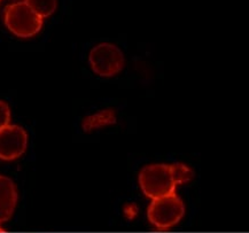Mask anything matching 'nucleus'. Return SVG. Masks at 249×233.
I'll use <instances>...</instances> for the list:
<instances>
[{"label": "nucleus", "mask_w": 249, "mask_h": 233, "mask_svg": "<svg viewBox=\"0 0 249 233\" xmlns=\"http://www.w3.org/2000/svg\"><path fill=\"white\" fill-rule=\"evenodd\" d=\"M25 4L41 18H44L55 12L57 0H25Z\"/></svg>", "instance_id": "obj_7"}, {"label": "nucleus", "mask_w": 249, "mask_h": 233, "mask_svg": "<svg viewBox=\"0 0 249 233\" xmlns=\"http://www.w3.org/2000/svg\"><path fill=\"white\" fill-rule=\"evenodd\" d=\"M5 24L15 36L29 38L39 33L43 27V18L25 2H17L5 9Z\"/></svg>", "instance_id": "obj_2"}, {"label": "nucleus", "mask_w": 249, "mask_h": 233, "mask_svg": "<svg viewBox=\"0 0 249 233\" xmlns=\"http://www.w3.org/2000/svg\"><path fill=\"white\" fill-rule=\"evenodd\" d=\"M89 59L93 72L101 77L115 76L124 67L122 51L110 43H102L93 47Z\"/></svg>", "instance_id": "obj_4"}, {"label": "nucleus", "mask_w": 249, "mask_h": 233, "mask_svg": "<svg viewBox=\"0 0 249 233\" xmlns=\"http://www.w3.org/2000/svg\"><path fill=\"white\" fill-rule=\"evenodd\" d=\"M192 177V169L184 163L149 164L140 171L139 185L143 194L154 200L175 194L177 185L187 183Z\"/></svg>", "instance_id": "obj_1"}, {"label": "nucleus", "mask_w": 249, "mask_h": 233, "mask_svg": "<svg viewBox=\"0 0 249 233\" xmlns=\"http://www.w3.org/2000/svg\"><path fill=\"white\" fill-rule=\"evenodd\" d=\"M184 214V202L176 194L154 199L147 210L149 222L160 230L172 228L179 223Z\"/></svg>", "instance_id": "obj_3"}, {"label": "nucleus", "mask_w": 249, "mask_h": 233, "mask_svg": "<svg viewBox=\"0 0 249 233\" xmlns=\"http://www.w3.org/2000/svg\"><path fill=\"white\" fill-rule=\"evenodd\" d=\"M113 115V114H111ZM111 115L108 114V111H102L100 114H95L93 116L88 117L84 122V126L86 130H91L92 127L99 126V125H105L107 123L114 122V117Z\"/></svg>", "instance_id": "obj_8"}, {"label": "nucleus", "mask_w": 249, "mask_h": 233, "mask_svg": "<svg viewBox=\"0 0 249 233\" xmlns=\"http://www.w3.org/2000/svg\"><path fill=\"white\" fill-rule=\"evenodd\" d=\"M18 199L17 185L11 178L0 176V223L7 222L14 213Z\"/></svg>", "instance_id": "obj_6"}, {"label": "nucleus", "mask_w": 249, "mask_h": 233, "mask_svg": "<svg viewBox=\"0 0 249 233\" xmlns=\"http://www.w3.org/2000/svg\"><path fill=\"white\" fill-rule=\"evenodd\" d=\"M2 231H4V229H1V228H0V232H2Z\"/></svg>", "instance_id": "obj_10"}, {"label": "nucleus", "mask_w": 249, "mask_h": 233, "mask_svg": "<svg viewBox=\"0 0 249 233\" xmlns=\"http://www.w3.org/2000/svg\"><path fill=\"white\" fill-rule=\"evenodd\" d=\"M28 135L23 127L11 125L0 129V159L12 161L23 154L27 149Z\"/></svg>", "instance_id": "obj_5"}, {"label": "nucleus", "mask_w": 249, "mask_h": 233, "mask_svg": "<svg viewBox=\"0 0 249 233\" xmlns=\"http://www.w3.org/2000/svg\"><path fill=\"white\" fill-rule=\"evenodd\" d=\"M11 122V110L5 101L0 100V129L7 126Z\"/></svg>", "instance_id": "obj_9"}]
</instances>
